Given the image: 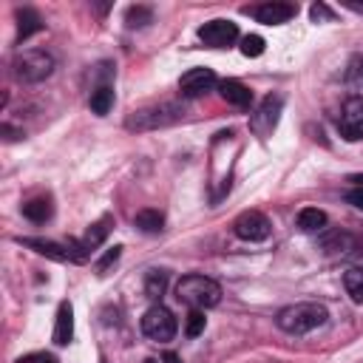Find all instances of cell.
Masks as SVG:
<instances>
[{
	"label": "cell",
	"mask_w": 363,
	"mask_h": 363,
	"mask_svg": "<svg viewBox=\"0 0 363 363\" xmlns=\"http://www.w3.org/2000/svg\"><path fill=\"white\" fill-rule=\"evenodd\" d=\"M329 318L326 306L318 303V301H301V303H292V306H284L275 318L278 329L286 332V335H306L318 326H323Z\"/></svg>",
	"instance_id": "obj_1"
},
{
	"label": "cell",
	"mask_w": 363,
	"mask_h": 363,
	"mask_svg": "<svg viewBox=\"0 0 363 363\" xmlns=\"http://www.w3.org/2000/svg\"><path fill=\"white\" fill-rule=\"evenodd\" d=\"M176 298L190 309H210L221 301V286L207 275H184L176 284Z\"/></svg>",
	"instance_id": "obj_2"
},
{
	"label": "cell",
	"mask_w": 363,
	"mask_h": 363,
	"mask_svg": "<svg viewBox=\"0 0 363 363\" xmlns=\"http://www.w3.org/2000/svg\"><path fill=\"white\" fill-rule=\"evenodd\" d=\"M184 116V108L176 105V102H162V105H150V108H142L136 113L128 116V130H156V128H164V125H173Z\"/></svg>",
	"instance_id": "obj_3"
},
{
	"label": "cell",
	"mask_w": 363,
	"mask_h": 363,
	"mask_svg": "<svg viewBox=\"0 0 363 363\" xmlns=\"http://www.w3.org/2000/svg\"><path fill=\"white\" fill-rule=\"evenodd\" d=\"M11 68H14V77L20 82H43L45 77L54 74V57L48 51L28 48V51H20L14 57Z\"/></svg>",
	"instance_id": "obj_4"
},
{
	"label": "cell",
	"mask_w": 363,
	"mask_h": 363,
	"mask_svg": "<svg viewBox=\"0 0 363 363\" xmlns=\"http://www.w3.org/2000/svg\"><path fill=\"white\" fill-rule=\"evenodd\" d=\"M142 335L147 337V340H153V343H167V340H173L176 337V332H179V323H176V315L167 309V306H162V303H153L145 315H142Z\"/></svg>",
	"instance_id": "obj_5"
},
{
	"label": "cell",
	"mask_w": 363,
	"mask_h": 363,
	"mask_svg": "<svg viewBox=\"0 0 363 363\" xmlns=\"http://www.w3.org/2000/svg\"><path fill=\"white\" fill-rule=\"evenodd\" d=\"M281 108H284V96L281 94H269L261 99V105L252 111L250 116V130L258 136H269L281 119Z\"/></svg>",
	"instance_id": "obj_6"
},
{
	"label": "cell",
	"mask_w": 363,
	"mask_h": 363,
	"mask_svg": "<svg viewBox=\"0 0 363 363\" xmlns=\"http://www.w3.org/2000/svg\"><path fill=\"white\" fill-rule=\"evenodd\" d=\"M233 233H235L241 241L255 244V241H267V238H269L272 224H269V218H267L264 213H258V210H244V213L233 221Z\"/></svg>",
	"instance_id": "obj_7"
},
{
	"label": "cell",
	"mask_w": 363,
	"mask_h": 363,
	"mask_svg": "<svg viewBox=\"0 0 363 363\" xmlns=\"http://www.w3.org/2000/svg\"><path fill=\"white\" fill-rule=\"evenodd\" d=\"M337 130L349 142L363 139V96L360 94H354V96H349L343 102L340 116H337Z\"/></svg>",
	"instance_id": "obj_8"
},
{
	"label": "cell",
	"mask_w": 363,
	"mask_h": 363,
	"mask_svg": "<svg viewBox=\"0 0 363 363\" xmlns=\"http://www.w3.org/2000/svg\"><path fill=\"white\" fill-rule=\"evenodd\" d=\"M199 40L207 45V48H230L235 40H238V26L233 20H210L199 28Z\"/></svg>",
	"instance_id": "obj_9"
},
{
	"label": "cell",
	"mask_w": 363,
	"mask_h": 363,
	"mask_svg": "<svg viewBox=\"0 0 363 363\" xmlns=\"http://www.w3.org/2000/svg\"><path fill=\"white\" fill-rule=\"evenodd\" d=\"M216 85H218V79H216L213 68H190L179 79V94L184 99H196V96H204L207 91H213Z\"/></svg>",
	"instance_id": "obj_10"
},
{
	"label": "cell",
	"mask_w": 363,
	"mask_h": 363,
	"mask_svg": "<svg viewBox=\"0 0 363 363\" xmlns=\"http://www.w3.org/2000/svg\"><path fill=\"white\" fill-rule=\"evenodd\" d=\"M320 247L329 258H349V255H357L360 252V238H354L352 233L346 230H335L329 235L320 238Z\"/></svg>",
	"instance_id": "obj_11"
},
{
	"label": "cell",
	"mask_w": 363,
	"mask_h": 363,
	"mask_svg": "<svg viewBox=\"0 0 363 363\" xmlns=\"http://www.w3.org/2000/svg\"><path fill=\"white\" fill-rule=\"evenodd\" d=\"M252 14L264 26H281V23L295 17V6L292 3H281V0H269V3H261Z\"/></svg>",
	"instance_id": "obj_12"
},
{
	"label": "cell",
	"mask_w": 363,
	"mask_h": 363,
	"mask_svg": "<svg viewBox=\"0 0 363 363\" xmlns=\"http://www.w3.org/2000/svg\"><path fill=\"white\" fill-rule=\"evenodd\" d=\"M54 343L57 346H68L74 337V306L68 301H62L57 306V320H54Z\"/></svg>",
	"instance_id": "obj_13"
},
{
	"label": "cell",
	"mask_w": 363,
	"mask_h": 363,
	"mask_svg": "<svg viewBox=\"0 0 363 363\" xmlns=\"http://www.w3.org/2000/svg\"><path fill=\"white\" fill-rule=\"evenodd\" d=\"M218 94H221L224 102H230L235 108H250V102H252V91L238 79H221L218 82Z\"/></svg>",
	"instance_id": "obj_14"
},
{
	"label": "cell",
	"mask_w": 363,
	"mask_h": 363,
	"mask_svg": "<svg viewBox=\"0 0 363 363\" xmlns=\"http://www.w3.org/2000/svg\"><path fill=\"white\" fill-rule=\"evenodd\" d=\"M23 247L45 255V258H54V261H71V252H68V244H57V241H45V238H20Z\"/></svg>",
	"instance_id": "obj_15"
},
{
	"label": "cell",
	"mask_w": 363,
	"mask_h": 363,
	"mask_svg": "<svg viewBox=\"0 0 363 363\" xmlns=\"http://www.w3.org/2000/svg\"><path fill=\"white\" fill-rule=\"evenodd\" d=\"M111 227H113V218L111 216H102L99 221H94L88 230H85V235L79 238V244H82V250L85 252H91V250H96L105 238H108V233H111Z\"/></svg>",
	"instance_id": "obj_16"
},
{
	"label": "cell",
	"mask_w": 363,
	"mask_h": 363,
	"mask_svg": "<svg viewBox=\"0 0 363 363\" xmlns=\"http://www.w3.org/2000/svg\"><path fill=\"white\" fill-rule=\"evenodd\" d=\"M37 31H43V17L34 9H17V43L28 40Z\"/></svg>",
	"instance_id": "obj_17"
},
{
	"label": "cell",
	"mask_w": 363,
	"mask_h": 363,
	"mask_svg": "<svg viewBox=\"0 0 363 363\" xmlns=\"http://www.w3.org/2000/svg\"><path fill=\"white\" fill-rule=\"evenodd\" d=\"M326 213L323 210H318V207H303L301 213H298V227L303 230V233H320L323 227H326Z\"/></svg>",
	"instance_id": "obj_18"
},
{
	"label": "cell",
	"mask_w": 363,
	"mask_h": 363,
	"mask_svg": "<svg viewBox=\"0 0 363 363\" xmlns=\"http://www.w3.org/2000/svg\"><path fill=\"white\" fill-rule=\"evenodd\" d=\"M167 289V272L164 269H147L145 272V295L150 301H159Z\"/></svg>",
	"instance_id": "obj_19"
},
{
	"label": "cell",
	"mask_w": 363,
	"mask_h": 363,
	"mask_svg": "<svg viewBox=\"0 0 363 363\" xmlns=\"http://www.w3.org/2000/svg\"><path fill=\"white\" fill-rule=\"evenodd\" d=\"M23 216L28 218V221H34V224H43V221H48L51 218V201L48 199H31V201H26L23 204Z\"/></svg>",
	"instance_id": "obj_20"
},
{
	"label": "cell",
	"mask_w": 363,
	"mask_h": 363,
	"mask_svg": "<svg viewBox=\"0 0 363 363\" xmlns=\"http://www.w3.org/2000/svg\"><path fill=\"white\" fill-rule=\"evenodd\" d=\"M133 224H136L142 233L153 235V233H159V230L164 227V216H162L159 210H139V213L133 216Z\"/></svg>",
	"instance_id": "obj_21"
},
{
	"label": "cell",
	"mask_w": 363,
	"mask_h": 363,
	"mask_svg": "<svg viewBox=\"0 0 363 363\" xmlns=\"http://www.w3.org/2000/svg\"><path fill=\"white\" fill-rule=\"evenodd\" d=\"M343 286L354 303H363V267H352L343 272Z\"/></svg>",
	"instance_id": "obj_22"
},
{
	"label": "cell",
	"mask_w": 363,
	"mask_h": 363,
	"mask_svg": "<svg viewBox=\"0 0 363 363\" xmlns=\"http://www.w3.org/2000/svg\"><path fill=\"white\" fill-rule=\"evenodd\" d=\"M111 108H113V88H111V85H99V88L91 94V111H94L96 116H105Z\"/></svg>",
	"instance_id": "obj_23"
},
{
	"label": "cell",
	"mask_w": 363,
	"mask_h": 363,
	"mask_svg": "<svg viewBox=\"0 0 363 363\" xmlns=\"http://www.w3.org/2000/svg\"><path fill=\"white\" fill-rule=\"evenodd\" d=\"M125 20H128L130 28H142V26H147L153 20V11L147 6H130L128 14H125Z\"/></svg>",
	"instance_id": "obj_24"
},
{
	"label": "cell",
	"mask_w": 363,
	"mask_h": 363,
	"mask_svg": "<svg viewBox=\"0 0 363 363\" xmlns=\"http://www.w3.org/2000/svg\"><path fill=\"white\" fill-rule=\"evenodd\" d=\"M343 79H346L349 85H354V88L363 85V54H357V57L349 60V65H346V71H343Z\"/></svg>",
	"instance_id": "obj_25"
},
{
	"label": "cell",
	"mask_w": 363,
	"mask_h": 363,
	"mask_svg": "<svg viewBox=\"0 0 363 363\" xmlns=\"http://www.w3.org/2000/svg\"><path fill=\"white\" fill-rule=\"evenodd\" d=\"M264 37H258V34H247V37H241V54L244 57H261L264 54Z\"/></svg>",
	"instance_id": "obj_26"
},
{
	"label": "cell",
	"mask_w": 363,
	"mask_h": 363,
	"mask_svg": "<svg viewBox=\"0 0 363 363\" xmlns=\"http://www.w3.org/2000/svg\"><path fill=\"white\" fill-rule=\"evenodd\" d=\"M204 323H207V318H204V309H193V312L187 315V326H184V335H187V337H199V335L204 332Z\"/></svg>",
	"instance_id": "obj_27"
},
{
	"label": "cell",
	"mask_w": 363,
	"mask_h": 363,
	"mask_svg": "<svg viewBox=\"0 0 363 363\" xmlns=\"http://www.w3.org/2000/svg\"><path fill=\"white\" fill-rule=\"evenodd\" d=\"M119 255H122V247H113V250H108V252H105V255L96 261V272H99V275H105V272H108V267L119 261Z\"/></svg>",
	"instance_id": "obj_28"
},
{
	"label": "cell",
	"mask_w": 363,
	"mask_h": 363,
	"mask_svg": "<svg viewBox=\"0 0 363 363\" xmlns=\"http://www.w3.org/2000/svg\"><path fill=\"white\" fill-rule=\"evenodd\" d=\"M309 17H312L315 23H320V20H332L335 14H332V9H326L323 3H315V6L309 9Z\"/></svg>",
	"instance_id": "obj_29"
},
{
	"label": "cell",
	"mask_w": 363,
	"mask_h": 363,
	"mask_svg": "<svg viewBox=\"0 0 363 363\" xmlns=\"http://www.w3.org/2000/svg\"><path fill=\"white\" fill-rule=\"evenodd\" d=\"M17 363H57V357H54V354H45V352H34V354L20 357Z\"/></svg>",
	"instance_id": "obj_30"
},
{
	"label": "cell",
	"mask_w": 363,
	"mask_h": 363,
	"mask_svg": "<svg viewBox=\"0 0 363 363\" xmlns=\"http://www.w3.org/2000/svg\"><path fill=\"white\" fill-rule=\"evenodd\" d=\"M346 201L354 207V210H363V187H352L346 193Z\"/></svg>",
	"instance_id": "obj_31"
},
{
	"label": "cell",
	"mask_w": 363,
	"mask_h": 363,
	"mask_svg": "<svg viewBox=\"0 0 363 363\" xmlns=\"http://www.w3.org/2000/svg\"><path fill=\"white\" fill-rule=\"evenodd\" d=\"M349 182H352L354 187H363V173H357V176H349Z\"/></svg>",
	"instance_id": "obj_32"
},
{
	"label": "cell",
	"mask_w": 363,
	"mask_h": 363,
	"mask_svg": "<svg viewBox=\"0 0 363 363\" xmlns=\"http://www.w3.org/2000/svg\"><path fill=\"white\" fill-rule=\"evenodd\" d=\"M164 363H179V357H176L173 352H167V354H164Z\"/></svg>",
	"instance_id": "obj_33"
},
{
	"label": "cell",
	"mask_w": 363,
	"mask_h": 363,
	"mask_svg": "<svg viewBox=\"0 0 363 363\" xmlns=\"http://www.w3.org/2000/svg\"><path fill=\"white\" fill-rule=\"evenodd\" d=\"M346 6H349V9H354V11H363V3H352V0H349Z\"/></svg>",
	"instance_id": "obj_34"
},
{
	"label": "cell",
	"mask_w": 363,
	"mask_h": 363,
	"mask_svg": "<svg viewBox=\"0 0 363 363\" xmlns=\"http://www.w3.org/2000/svg\"><path fill=\"white\" fill-rule=\"evenodd\" d=\"M145 363H156V360H153V357H150V360H145Z\"/></svg>",
	"instance_id": "obj_35"
},
{
	"label": "cell",
	"mask_w": 363,
	"mask_h": 363,
	"mask_svg": "<svg viewBox=\"0 0 363 363\" xmlns=\"http://www.w3.org/2000/svg\"><path fill=\"white\" fill-rule=\"evenodd\" d=\"M102 363H105V360H102Z\"/></svg>",
	"instance_id": "obj_36"
}]
</instances>
